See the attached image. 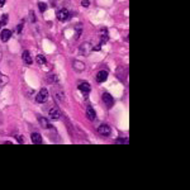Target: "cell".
<instances>
[{"mask_svg":"<svg viewBox=\"0 0 190 190\" xmlns=\"http://www.w3.org/2000/svg\"><path fill=\"white\" fill-rule=\"evenodd\" d=\"M108 29L107 28H100V45L105 43V42L108 41Z\"/></svg>","mask_w":190,"mask_h":190,"instance_id":"8fae6325","label":"cell"},{"mask_svg":"<svg viewBox=\"0 0 190 190\" xmlns=\"http://www.w3.org/2000/svg\"><path fill=\"white\" fill-rule=\"evenodd\" d=\"M22 28H23V24L20 23L19 26H18V28H17V32H18V33H20V32H22Z\"/></svg>","mask_w":190,"mask_h":190,"instance_id":"7402d4cb","label":"cell"},{"mask_svg":"<svg viewBox=\"0 0 190 190\" xmlns=\"http://www.w3.org/2000/svg\"><path fill=\"white\" fill-rule=\"evenodd\" d=\"M73 67H75V70H77V71L85 70V65L83 62H80V61H75V62H73Z\"/></svg>","mask_w":190,"mask_h":190,"instance_id":"5bb4252c","label":"cell"},{"mask_svg":"<svg viewBox=\"0 0 190 190\" xmlns=\"http://www.w3.org/2000/svg\"><path fill=\"white\" fill-rule=\"evenodd\" d=\"M47 99H48V90L43 88L38 94H37V96H36V101H37V103H39V104H43V103L47 101Z\"/></svg>","mask_w":190,"mask_h":190,"instance_id":"6da1fadb","label":"cell"},{"mask_svg":"<svg viewBox=\"0 0 190 190\" xmlns=\"http://www.w3.org/2000/svg\"><path fill=\"white\" fill-rule=\"evenodd\" d=\"M108 79V71L107 70H101V71H99L96 73V81L98 83H104Z\"/></svg>","mask_w":190,"mask_h":190,"instance_id":"5b68a950","label":"cell"},{"mask_svg":"<svg viewBox=\"0 0 190 190\" xmlns=\"http://www.w3.org/2000/svg\"><path fill=\"white\" fill-rule=\"evenodd\" d=\"M77 88H79V90H80L83 94H88V93H90V90H91V88H90V84H89V83H86V81L81 83V84L79 85Z\"/></svg>","mask_w":190,"mask_h":190,"instance_id":"ba28073f","label":"cell"},{"mask_svg":"<svg viewBox=\"0 0 190 190\" xmlns=\"http://www.w3.org/2000/svg\"><path fill=\"white\" fill-rule=\"evenodd\" d=\"M30 20L34 22L36 20V18H34V13H30Z\"/></svg>","mask_w":190,"mask_h":190,"instance_id":"cb8c5ba5","label":"cell"},{"mask_svg":"<svg viewBox=\"0 0 190 190\" xmlns=\"http://www.w3.org/2000/svg\"><path fill=\"white\" fill-rule=\"evenodd\" d=\"M22 57H23V61L26 62L27 65H30L33 62V58H32V56H30V52L29 51H23V53H22Z\"/></svg>","mask_w":190,"mask_h":190,"instance_id":"30bf717a","label":"cell"},{"mask_svg":"<svg viewBox=\"0 0 190 190\" xmlns=\"http://www.w3.org/2000/svg\"><path fill=\"white\" fill-rule=\"evenodd\" d=\"M37 62H38L39 65H45L46 64V57L42 56V55H38V56H37Z\"/></svg>","mask_w":190,"mask_h":190,"instance_id":"9a60e30c","label":"cell"},{"mask_svg":"<svg viewBox=\"0 0 190 190\" xmlns=\"http://www.w3.org/2000/svg\"><path fill=\"white\" fill-rule=\"evenodd\" d=\"M91 51H93V47H91V45L89 43V42H85V43L81 45V47H80V53H84L85 56L89 55Z\"/></svg>","mask_w":190,"mask_h":190,"instance_id":"8992f818","label":"cell"},{"mask_svg":"<svg viewBox=\"0 0 190 190\" xmlns=\"http://www.w3.org/2000/svg\"><path fill=\"white\" fill-rule=\"evenodd\" d=\"M101 99H103L104 104L107 105V108H112L114 105V98L110 95L109 93H104L103 96H101Z\"/></svg>","mask_w":190,"mask_h":190,"instance_id":"7a4b0ae2","label":"cell"},{"mask_svg":"<svg viewBox=\"0 0 190 190\" xmlns=\"http://www.w3.org/2000/svg\"><path fill=\"white\" fill-rule=\"evenodd\" d=\"M86 117H88L89 120H95V118H96L95 110L91 108V107H88V108H86Z\"/></svg>","mask_w":190,"mask_h":190,"instance_id":"4fadbf2b","label":"cell"},{"mask_svg":"<svg viewBox=\"0 0 190 190\" xmlns=\"http://www.w3.org/2000/svg\"><path fill=\"white\" fill-rule=\"evenodd\" d=\"M38 7H39V10L42 11V13L47 10V4H46V3H39V4H38Z\"/></svg>","mask_w":190,"mask_h":190,"instance_id":"ac0fdd59","label":"cell"},{"mask_svg":"<svg viewBox=\"0 0 190 190\" xmlns=\"http://www.w3.org/2000/svg\"><path fill=\"white\" fill-rule=\"evenodd\" d=\"M50 118L52 119V120H57V119H60L61 118V113H60V110L57 109V108H51L50 109Z\"/></svg>","mask_w":190,"mask_h":190,"instance_id":"52a82bcc","label":"cell"},{"mask_svg":"<svg viewBox=\"0 0 190 190\" xmlns=\"http://www.w3.org/2000/svg\"><path fill=\"white\" fill-rule=\"evenodd\" d=\"M81 5H83L84 8H89V7H90V2H89V0H83Z\"/></svg>","mask_w":190,"mask_h":190,"instance_id":"d6986e66","label":"cell"},{"mask_svg":"<svg viewBox=\"0 0 190 190\" xmlns=\"http://www.w3.org/2000/svg\"><path fill=\"white\" fill-rule=\"evenodd\" d=\"M69 17H70V13H69V10L67 9H61L58 10V13H57V19L60 22H66L67 19H69Z\"/></svg>","mask_w":190,"mask_h":190,"instance_id":"277c9868","label":"cell"},{"mask_svg":"<svg viewBox=\"0 0 190 190\" xmlns=\"http://www.w3.org/2000/svg\"><path fill=\"white\" fill-rule=\"evenodd\" d=\"M30 139H32V142H33L34 145H41V143H42V136H41L39 133H37V132L32 133V136H30Z\"/></svg>","mask_w":190,"mask_h":190,"instance_id":"7c38bea8","label":"cell"},{"mask_svg":"<svg viewBox=\"0 0 190 190\" xmlns=\"http://www.w3.org/2000/svg\"><path fill=\"white\" fill-rule=\"evenodd\" d=\"M38 120H39V123H41V126L43 127V128H50V124L47 123V120H46V118H38Z\"/></svg>","mask_w":190,"mask_h":190,"instance_id":"2e32d148","label":"cell"},{"mask_svg":"<svg viewBox=\"0 0 190 190\" xmlns=\"http://www.w3.org/2000/svg\"><path fill=\"white\" fill-rule=\"evenodd\" d=\"M80 34H81V27L80 26H77V33H76V39L80 37Z\"/></svg>","mask_w":190,"mask_h":190,"instance_id":"ffe728a7","label":"cell"},{"mask_svg":"<svg viewBox=\"0 0 190 190\" xmlns=\"http://www.w3.org/2000/svg\"><path fill=\"white\" fill-rule=\"evenodd\" d=\"M5 2H7V0H0V8H2L3 5L5 4Z\"/></svg>","mask_w":190,"mask_h":190,"instance_id":"d4e9b609","label":"cell"},{"mask_svg":"<svg viewBox=\"0 0 190 190\" xmlns=\"http://www.w3.org/2000/svg\"><path fill=\"white\" fill-rule=\"evenodd\" d=\"M0 27H2V23H0Z\"/></svg>","mask_w":190,"mask_h":190,"instance_id":"484cf974","label":"cell"},{"mask_svg":"<svg viewBox=\"0 0 190 190\" xmlns=\"http://www.w3.org/2000/svg\"><path fill=\"white\" fill-rule=\"evenodd\" d=\"M0 23H2V26H5V24L8 23V15L7 14L2 15V18H0Z\"/></svg>","mask_w":190,"mask_h":190,"instance_id":"e0dca14e","label":"cell"},{"mask_svg":"<svg viewBox=\"0 0 190 190\" xmlns=\"http://www.w3.org/2000/svg\"><path fill=\"white\" fill-rule=\"evenodd\" d=\"M115 143H128V139H117Z\"/></svg>","mask_w":190,"mask_h":190,"instance_id":"44dd1931","label":"cell"},{"mask_svg":"<svg viewBox=\"0 0 190 190\" xmlns=\"http://www.w3.org/2000/svg\"><path fill=\"white\" fill-rule=\"evenodd\" d=\"M10 37H11V32L9 29H3L2 33H0V39L3 42H8L10 39Z\"/></svg>","mask_w":190,"mask_h":190,"instance_id":"9c48e42d","label":"cell"},{"mask_svg":"<svg viewBox=\"0 0 190 190\" xmlns=\"http://www.w3.org/2000/svg\"><path fill=\"white\" fill-rule=\"evenodd\" d=\"M98 132H99L100 136L108 137V136H110V133H112V128H110L108 124H101L99 128H98Z\"/></svg>","mask_w":190,"mask_h":190,"instance_id":"3957f363","label":"cell"},{"mask_svg":"<svg viewBox=\"0 0 190 190\" xmlns=\"http://www.w3.org/2000/svg\"><path fill=\"white\" fill-rule=\"evenodd\" d=\"M18 142H19V143H24V138L22 136H19V137H18Z\"/></svg>","mask_w":190,"mask_h":190,"instance_id":"603a6c76","label":"cell"}]
</instances>
